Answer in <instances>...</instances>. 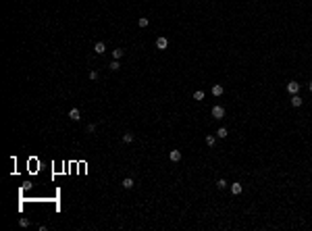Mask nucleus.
Listing matches in <instances>:
<instances>
[{
    "label": "nucleus",
    "mask_w": 312,
    "mask_h": 231,
    "mask_svg": "<svg viewBox=\"0 0 312 231\" xmlns=\"http://www.w3.org/2000/svg\"><path fill=\"white\" fill-rule=\"evenodd\" d=\"M223 117H225V108H223V106H212V119L221 121Z\"/></svg>",
    "instance_id": "1"
},
{
    "label": "nucleus",
    "mask_w": 312,
    "mask_h": 231,
    "mask_svg": "<svg viewBox=\"0 0 312 231\" xmlns=\"http://www.w3.org/2000/svg\"><path fill=\"white\" fill-rule=\"evenodd\" d=\"M156 48H158V50H167V48H169V40H167L165 36L156 38Z\"/></svg>",
    "instance_id": "2"
},
{
    "label": "nucleus",
    "mask_w": 312,
    "mask_h": 231,
    "mask_svg": "<svg viewBox=\"0 0 312 231\" xmlns=\"http://www.w3.org/2000/svg\"><path fill=\"white\" fill-rule=\"evenodd\" d=\"M289 102H291V106H293V108H300V106L304 104V100H302L298 94H291V100H289Z\"/></svg>",
    "instance_id": "3"
},
{
    "label": "nucleus",
    "mask_w": 312,
    "mask_h": 231,
    "mask_svg": "<svg viewBox=\"0 0 312 231\" xmlns=\"http://www.w3.org/2000/svg\"><path fill=\"white\" fill-rule=\"evenodd\" d=\"M300 88H302V86H300L298 81H289V83H287V92L289 94H298L300 92Z\"/></svg>",
    "instance_id": "4"
},
{
    "label": "nucleus",
    "mask_w": 312,
    "mask_h": 231,
    "mask_svg": "<svg viewBox=\"0 0 312 231\" xmlns=\"http://www.w3.org/2000/svg\"><path fill=\"white\" fill-rule=\"evenodd\" d=\"M69 119H71V121H79V119H81L79 108H71V110H69Z\"/></svg>",
    "instance_id": "5"
},
{
    "label": "nucleus",
    "mask_w": 312,
    "mask_h": 231,
    "mask_svg": "<svg viewBox=\"0 0 312 231\" xmlns=\"http://www.w3.org/2000/svg\"><path fill=\"white\" fill-rule=\"evenodd\" d=\"M94 50H96V54H104V52H106V44H104V42H96V44H94Z\"/></svg>",
    "instance_id": "6"
},
{
    "label": "nucleus",
    "mask_w": 312,
    "mask_h": 231,
    "mask_svg": "<svg viewBox=\"0 0 312 231\" xmlns=\"http://www.w3.org/2000/svg\"><path fill=\"white\" fill-rule=\"evenodd\" d=\"M169 158H171L173 162H179V160H181V152H179V150H171V152H169Z\"/></svg>",
    "instance_id": "7"
},
{
    "label": "nucleus",
    "mask_w": 312,
    "mask_h": 231,
    "mask_svg": "<svg viewBox=\"0 0 312 231\" xmlns=\"http://www.w3.org/2000/svg\"><path fill=\"white\" fill-rule=\"evenodd\" d=\"M121 185H123L125 189H131V187H133V185H135V181H133V179H131V177H125V179L121 181Z\"/></svg>",
    "instance_id": "8"
},
{
    "label": "nucleus",
    "mask_w": 312,
    "mask_h": 231,
    "mask_svg": "<svg viewBox=\"0 0 312 231\" xmlns=\"http://www.w3.org/2000/svg\"><path fill=\"white\" fill-rule=\"evenodd\" d=\"M227 136H229V129H227V127H219V131H217V138L225 139Z\"/></svg>",
    "instance_id": "9"
},
{
    "label": "nucleus",
    "mask_w": 312,
    "mask_h": 231,
    "mask_svg": "<svg viewBox=\"0 0 312 231\" xmlns=\"http://www.w3.org/2000/svg\"><path fill=\"white\" fill-rule=\"evenodd\" d=\"M241 189H243L241 183H231V194H235V196H237V194H241Z\"/></svg>",
    "instance_id": "10"
},
{
    "label": "nucleus",
    "mask_w": 312,
    "mask_h": 231,
    "mask_svg": "<svg viewBox=\"0 0 312 231\" xmlns=\"http://www.w3.org/2000/svg\"><path fill=\"white\" fill-rule=\"evenodd\" d=\"M137 25H139V27H148V25H150V19H148V17H139V19H137Z\"/></svg>",
    "instance_id": "11"
},
{
    "label": "nucleus",
    "mask_w": 312,
    "mask_h": 231,
    "mask_svg": "<svg viewBox=\"0 0 312 231\" xmlns=\"http://www.w3.org/2000/svg\"><path fill=\"white\" fill-rule=\"evenodd\" d=\"M123 54H125V50H123V48H117V50H112V58H115V60H119Z\"/></svg>",
    "instance_id": "12"
},
{
    "label": "nucleus",
    "mask_w": 312,
    "mask_h": 231,
    "mask_svg": "<svg viewBox=\"0 0 312 231\" xmlns=\"http://www.w3.org/2000/svg\"><path fill=\"white\" fill-rule=\"evenodd\" d=\"M212 96H223V86H212Z\"/></svg>",
    "instance_id": "13"
},
{
    "label": "nucleus",
    "mask_w": 312,
    "mask_h": 231,
    "mask_svg": "<svg viewBox=\"0 0 312 231\" xmlns=\"http://www.w3.org/2000/svg\"><path fill=\"white\" fill-rule=\"evenodd\" d=\"M123 142H125V144H131V142H133V133H129V131L123 133Z\"/></svg>",
    "instance_id": "14"
},
{
    "label": "nucleus",
    "mask_w": 312,
    "mask_h": 231,
    "mask_svg": "<svg viewBox=\"0 0 312 231\" xmlns=\"http://www.w3.org/2000/svg\"><path fill=\"white\" fill-rule=\"evenodd\" d=\"M206 144H208V146L212 148V146L217 144V136H206Z\"/></svg>",
    "instance_id": "15"
},
{
    "label": "nucleus",
    "mask_w": 312,
    "mask_h": 231,
    "mask_svg": "<svg viewBox=\"0 0 312 231\" xmlns=\"http://www.w3.org/2000/svg\"><path fill=\"white\" fill-rule=\"evenodd\" d=\"M194 100H204V92L202 90H196L194 92Z\"/></svg>",
    "instance_id": "16"
},
{
    "label": "nucleus",
    "mask_w": 312,
    "mask_h": 231,
    "mask_svg": "<svg viewBox=\"0 0 312 231\" xmlns=\"http://www.w3.org/2000/svg\"><path fill=\"white\" fill-rule=\"evenodd\" d=\"M227 185H229V181H227V179H219V181H217V187H221V189H225Z\"/></svg>",
    "instance_id": "17"
},
{
    "label": "nucleus",
    "mask_w": 312,
    "mask_h": 231,
    "mask_svg": "<svg viewBox=\"0 0 312 231\" xmlns=\"http://www.w3.org/2000/svg\"><path fill=\"white\" fill-rule=\"evenodd\" d=\"M119 69H121L119 60H112V63H110V71H119Z\"/></svg>",
    "instance_id": "18"
},
{
    "label": "nucleus",
    "mask_w": 312,
    "mask_h": 231,
    "mask_svg": "<svg viewBox=\"0 0 312 231\" xmlns=\"http://www.w3.org/2000/svg\"><path fill=\"white\" fill-rule=\"evenodd\" d=\"M19 225H21V227H29V221L23 217V219H19Z\"/></svg>",
    "instance_id": "19"
},
{
    "label": "nucleus",
    "mask_w": 312,
    "mask_h": 231,
    "mask_svg": "<svg viewBox=\"0 0 312 231\" xmlns=\"http://www.w3.org/2000/svg\"><path fill=\"white\" fill-rule=\"evenodd\" d=\"M89 79H98V71H89Z\"/></svg>",
    "instance_id": "20"
},
{
    "label": "nucleus",
    "mask_w": 312,
    "mask_h": 231,
    "mask_svg": "<svg viewBox=\"0 0 312 231\" xmlns=\"http://www.w3.org/2000/svg\"><path fill=\"white\" fill-rule=\"evenodd\" d=\"M88 131H89V133H94V131H96V125H94V123H89V125H88Z\"/></svg>",
    "instance_id": "21"
},
{
    "label": "nucleus",
    "mask_w": 312,
    "mask_h": 231,
    "mask_svg": "<svg viewBox=\"0 0 312 231\" xmlns=\"http://www.w3.org/2000/svg\"><path fill=\"white\" fill-rule=\"evenodd\" d=\"M308 90H310V94H312V81H310V83H308Z\"/></svg>",
    "instance_id": "22"
}]
</instances>
